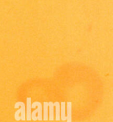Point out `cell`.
<instances>
[{"mask_svg": "<svg viewBox=\"0 0 113 122\" xmlns=\"http://www.w3.org/2000/svg\"><path fill=\"white\" fill-rule=\"evenodd\" d=\"M32 109L35 108L37 107V109L34 110L32 114H31V118L34 121H42V104L39 102H35L31 105Z\"/></svg>", "mask_w": 113, "mask_h": 122, "instance_id": "cell-1", "label": "cell"}, {"mask_svg": "<svg viewBox=\"0 0 113 122\" xmlns=\"http://www.w3.org/2000/svg\"><path fill=\"white\" fill-rule=\"evenodd\" d=\"M20 106V109L15 113L14 118L16 121H19L20 119L25 121L26 120V109H25V104L24 103L22 102H19L15 104L14 108H18V107Z\"/></svg>", "mask_w": 113, "mask_h": 122, "instance_id": "cell-2", "label": "cell"}, {"mask_svg": "<svg viewBox=\"0 0 113 122\" xmlns=\"http://www.w3.org/2000/svg\"><path fill=\"white\" fill-rule=\"evenodd\" d=\"M31 102H32V99L28 97L27 98V108H26V120L27 121H30L31 120Z\"/></svg>", "mask_w": 113, "mask_h": 122, "instance_id": "cell-3", "label": "cell"}, {"mask_svg": "<svg viewBox=\"0 0 113 122\" xmlns=\"http://www.w3.org/2000/svg\"><path fill=\"white\" fill-rule=\"evenodd\" d=\"M67 108H66V103L61 102L60 103V119L62 121L67 120V115H66Z\"/></svg>", "mask_w": 113, "mask_h": 122, "instance_id": "cell-4", "label": "cell"}, {"mask_svg": "<svg viewBox=\"0 0 113 122\" xmlns=\"http://www.w3.org/2000/svg\"><path fill=\"white\" fill-rule=\"evenodd\" d=\"M48 104V108H49V120L53 121L54 120V103L52 102H49Z\"/></svg>", "mask_w": 113, "mask_h": 122, "instance_id": "cell-5", "label": "cell"}, {"mask_svg": "<svg viewBox=\"0 0 113 122\" xmlns=\"http://www.w3.org/2000/svg\"><path fill=\"white\" fill-rule=\"evenodd\" d=\"M67 122H72V102H67Z\"/></svg>", "mask_w": 113, "mask_h": 122, "instance_id": "cell-6", "label": "cell"}, {"mask_svg": "<svg viewBox=\"0 0 113 122\" xmlns=\"http://www.w3.org/2000/svg\"><path fill=\"white\" fill-rule=\"evenodd\" d=\"M54 107H55V119L57 121L60 120V104L58 102L54 103Z\"/></svg>", "mask_w": 113, "mask_h": 122, "instance_id": "cell-7", "label": "cell"}, {"mask_svg": "<svg viewBox=\"0 0 113 122\" xmlns=\"http://www.w3.org/2000/svg\"><path fill=\"white\" fill-rule=\"evenodd\" d=\"M43 120L44 121H47L49 117H48V104L47 102H44L43 103Z\"/></svg>", "mask_w": 113, "mask_h": 122, "instance_id": "cell-8", "label": "cell"}]
</instances>
